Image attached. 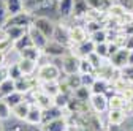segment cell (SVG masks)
<instances>
[{
    "label": "cell",
    "instance_id": "cell-1",
    "mask_svg": "<svg viewBox=\"0 0 133 131\" xmlns=\"http://www.w3.org/2000/svg\"><path fill=\"white\" fill-rule=\"evenodd\" d=\"M62 74V70L59 65L56 63H43L38 67L37 70V79L40 82H54V81H59Z\"/></svg>",
    "mask_w": 133,
    "mask_h": 131
},
{
    "label": "cell",
    "instance_id": "cell-2",
    "mask_svg": "<svg viewBox=\"0 0 133 131\" xmlns=\"http://www.w3.org/2000/svg\"><path fill=\"white\" fill-rule=\"evenodd\" d=\"M32 25L37 27L48 40H52L54 32H56V24L49 19V18H46V16H33Z\"/></svg>",
    "mask_w": 133,
    "mask_h": 131
},
{
    "label": "cell",
    "instance_id": "cell-3",
    "mask_svg": "<svg viewBox=\"0 0 133 131\" xmlns=\"http://www.w3.org/2000/svg\"><path fill=\"white\" fill-rule=\"evenodd\" d=\"M79 65H81V59L68 51V54H65L62 57V73L65 76L76 74L79 73Z\"/></svg>",
    "mask_w": 133,
    "mask_h": 131
},
{
    "label": "cell",
    "instance_id": "cell-4",
    "mask_svg": "<svg viewBox=\"0 0 133 131\" xmlns=\"http://www.w3.org/2000/svg\"><path fill=\"white\" fill-rule=\"evenodd\" d=\"M32 22H33V14L29 13L27 10H24V11H21L18 14L10 16L6 24H5V27L6 25H14V27H25V28H29L32 25Z\"/></svg>",
    "mask_w": 133,
    "mask_h": 131
},
{
    "label": "cell",
    "instance_id": "cell-5",
    "mask_svg": "<svg viewBox=\"0 0 133 131\" xmlns=\"http://www.w3.org/2000/svg\"><path fill=\"white\" fill-rule=\"evenodd\" d=\"M89 104L95 114H103V112L109 111V100L106 95H102V93H92Z\"/></svg>",
    "mask_w": 133,
    "mask_h": 131
},
{
    "label": "cell",
    "instance_id": "cell-6",
    "mask_svg": "<svg viewBox=\"0 0 133 131\" xmlns=\"http://www.w3.org/2000/svg\"><path fill=\"white\" fill-rule=\"evenodd\" d=\"M43 54H46L48 57L51 59H57V57H63L65 54H68V47L57 43L56 40H49L48 44L43 49Z\"/></svg>",
    "mask_w": 133,
    "mask_h": 131
},
{
    "label": "cell",
    "instance_id": "cell-7",
    "mask_svg": "<svg viewBox=\"0 0 133 131\" xmlns=\"http://www.w3.org/2000/svg\"><path fill=\"white\" fill-rule=\"evenodd\" d=\"M68 32H70V40H71V46H76V44H81L90 38L89 32L86 30L84 25H71L68 27Z\"/></svg>",
    "mask_w": 133,
    "mask_h": 131
},
{
    "label": "cell",
    "instance_id": "cell-8",
    "mask_svg": "<svg viewBox=\"0 0 133 131\" xmlns=\"http://www.w3.org/2000/svg\"><path fill=\"white\" fill-rule=\"evenodd\" d=\"M128 54H130V51H127L125 47H121L114 55L109 57V62H111L117 70H124V68L128 67Z\"/></svg>",
    "mask_w": 133,
    "mask_h": 131
},
{
    "label": "cell",
    "instance_id": "cell-9",
    "mask_svg": "<svg viewBox=\"0 0 133 131\" xmlns=\"http://www.w3.org/2000/svg\"><path fill=\"white\" fill-rule=\"evenodd\" d=\"M27 33H29V37H30V40H32V44L35 46V47H38V49H44V46L48 44V38L41 33V32L37 28V27H33V25H30L29 27V30H27Z\"/></svg>",
    "mask_w": 133,
    "mask_h": 131
},
{
    "label": "cell",
    "instance_id": "cell-10",
    "mask_svg": "<svg viewBox=\"0 0 133 131\" xmlns=\"http://www.w3.org/2000/svg\"><path fill=\"white\" fill-rule=\"evenodd\" d=\"M27 125L30 126H37V125H41L43 123V109H40L37 104H32L29 114H27V117L24 120Z\"/></svg>",
    "mask_w": 133,
    "mask_h": 131
},
{
    "label": "cell",
    "instance_id": "cell-11",
    "mask_svg": "<svg viewBox=\"0 0 133 131\" xmlns=\"http://www.w3.org/2000/svg\"><path fill=\"white\" fill-rule=\"evenodd\" d=\"M52 40H56L57 43H60V44L66 46L68 49L71 47L70 32H68V28H66V27H63L62 24H60V25H56V32H54V37H52Z\"/></svg>",
    "mask_w": 133,
    "mask_h": 131
},
{
    "label": "cell",
    "instance_id": "cell-12",
    "mask_svg": "<svg viewBox=\"0 0 133 131\" xmlns=\"http://www.w3.org/2000/svg\"><path fill=\"white\" fill-rule=\"evenodd\" d=\"M75 0H57V14L62 19H68L73 16Z\"/></svg>",
    "mask_w": 133,
    "mask_h": 131
},
{
    "label": "cell",
    "instance_id": "cell-13",
    "mask_svg": "<svg viewBox=\"0 0 133 131\" xmlns=\"http://www.w3.org/2000/svg\"><path fill=\"white\" fill-rule=\"evenodd\" d=\"M2 30H3V35H5V38L11 40V41L14 43L16 40L22 38V37L27 33V30H29V28H25V27H14V25H6V27H3Z\"/></svg>",
    "mask_w": 133,
    "mask_h": 131
},
{
    "label": "cell",
    "instance_id": "cell-14",
    "mask_svg": "<svg viewBox=\"0 0 133 131\" xmlns=\"http://www.w3.org/2000/svg\"><path fill=\"white\" fill-rule=\"evenodd\" d=\"M65 109H60L57 106H51L49 109L43 111V123L41 125H46L49 122H52V120H57V119H62L65 117Z\"/></svg>",
    "mask_w": 133,
    "mask_h": 131
},
{
    "label": "cell",
    "instance_id": "cell-15",
    "mask_svg": "<svg viewBox=\"0 0 133 131\" xmlns=\"http://www.w3.org/2000/svg\"><path fill=\"white\" fill-rule=\"evenodd\" d=\"M127 111L125 109H109L108 111V123L111 125H122L127 120Z\"/></svg>",
    "mask_w": 133,
    "mask_h": 131
},
{
    "label": "cell",
    "instance_id": "cell-16",
    "mask_svg": "<svg viewBox=\"0 0 133 131\" xmlns=\"http://www.w3.org/2000/svg\"><path fill=\"white\" fill-rule=\"evenodd\" d=\"M19 54V59H27V60H33V62H40L41 55H43V51L35 46H29L25 49H22Z\"/></svg>",
    "mask_w": 133,
    "mask_h": 131
},
{
    "label": "cell",
    "instance_id": "cell-17",
    "mask_svg": "<svg viewBox=\"0 0 133 131\" xmlns=\"http://www.w3.org/2000/svg\"><path fill=\"white\" fill-rule=\"evenodd\" d=\"M66 128H68V122H66L65 117L52 120L46 125H41V131H66Z\"/></svg>",
    "mask_w": 133,
    "mask_h": 131
},
{
    "label": "cell",
    "instance_id": "cell-18",
    "mask_svg": "<svg viewBox=\"0 0 133 131\" xmlns=\"http://www.w3.org/2000/svg\"><path fill=\"white\" fill-rule=\"evenodd\" d=\"M19 68L22 71L24 76H33L37 73V67H38V62H33V60H27V59H19Z\"/></svg>",
    "mask_w": 133,
    "mask_h": 131
},
{
    "label": "cell",
    "instance_id": "cell-19",
    "mask_svg": "<svg viewBox=\"0 0 133 131\" xmlns=\"http://www.w3.org/2000/svg\"><path fill=\"white\" fill-rule=\"evenodd\" d=\"M13 92H16V84H14V81L11 79V77H5L2 82H0V98H5L8 96V95H11Z\"/></svg>",
    "mask_w": 133,
    "mask_h": 131
},
{
    "label": "cell",
    "instance_id": "cell-20",
    "mask_svg": "<svg viewBox=\"0 0 133 131\" xmlns=\"http://www.w3.org/2000/svg\"><path fill=\"white\" fill-rule=\"evenodd\" d=\"M30 107H32V103L24 100L22 103H19L18 106L13 107V115H14L16 119H19V120H25V117H27Z\"/></svg>",
    "mask_w": 133,
    "mask_h": 131
},
{
    "label": "cell",
    "instance_id": "cell-21",
    "mask_svg": "<svg viewBox=\"0 0 133 131\" xmlns=\"http://www.w3.org/2000/svg\"><path fill=\"white\" fill-rule=\"evenodd\" d=\"M40 89L46 95L54 98L56 95L60 93V82H59V81H54V82H40Z\"/></svg>",
    "mask_w": 133,
    "mask_h": 131
},
{
    "label": "cell",
    "instance_id": "cell-22",
    "mask_svg": "<svg viewBox=\"0 0 133 131\" xmlns=\"http://www.w3.org/2000/svg\"><path fill=\"white\" fill-rule=\"evenodd\" d=\"M89 5L87 0H75L73 5V18H86V14L89 11Z\"/></svg>",
    "mask_w": 133,
    "mask_h": 131
},
{
    "label": "cell",
    "instance_id": "cell-23",
    "mask_svg": "<svg viewBox=\"0 0 133 131\" xmlns=\"http://www.w3.org/2000/svg\"><path fill=\"white\" fill-rule=\"evenodd\" d=\"M108 100H109V109H125L128 103L122 93H112Z\"/></svg>",
    "mask_w": 133,
    "mask_h": 131
},
{
    "label": "cell",
    "instance_id": "cell-24",
    "mask_svg": "<svg viewBox=\"0 0 133 131\" xmlns=\"http://www.w3.org/2000/svg\"><path fill=\"white\" fill-rule=\"evenodd\" d=\"M108 89H109V81L102 79V77H97L95 82H94L92 87H90L92 93H102V95H106Z\"/></svg>",
    "mask_w": 133,
    "mask_h": 131
},
{
    "label": "cell",
    "instance_id": "cell-25",
    "mask_svg": "<svg viewBox=\"0 0 133 131\" xmlns=\"http://www.w3.org/2000/svg\"><path fill=\"white\" fill-rule=\"evenodd\" d=\"M5 3H6V10L10 16L24 11V0H5Z\"/></svg>",
    "mask_w": 133,
    "mask_h": 131
},
{
    "label": "cell",
    "instance_id": "cell-26",
    "mask_svg": "<svg viewBox=\"0 0 133 131\" xmlns=\"http://www.w3.org/2000/svg\"><path fill=\"white\" fill-rule=\"evenodd\" d=\"M90 40L95 43V44H100V43H108L109 41V33H108V28L103 27L102 30L95 32V33L90 35Z\"/></svg>",
    "mask_w": 133,
    "mask_h": 131
},
{
    "label": "cell",
    "instance_id": "cell-27",
    "mask_svg": "<svg viewBox=\"0 0 133 131\" xmlns=\"http://www.w3.org/2000/svg\"><path fill=\"white\" fill-rule=\"evenodd\" d=\"M29 46H33V44H32V40H30L29 33H25L22 38L16 40V41L13 43V51H16V52H21L22 49H25V47H29Z\"/></svg>",
    "mask_w": 133,
    "mask_h": 131
},
{
    "label": "cell",
    "instance_id": "cell-28",
    "mask_svg": "<svg viewBox=\"0 0 133 131\" xmlns=\"http://www.w3.org/2000/svg\"><path fill=\"white\" fill-rule=\"evenodd\" d=\"M65 82L68 84V87L75 92L76 89H79L82 85V79H81V73H76V74H70V76H66L65 79Z\"/></svg>",
    "mask_w": 133,
    "mask_h": 131
},
{
    "label": "cell",
    "instance_id": "cell-29",
    "mask_svg": "<svg viewBox=\"0 0 133 131\" xmlns=\"http://www.w3.org/2000/svg\"><path fill=\"white\" fill-rule=\"evenodd\" d=\"M73 96L76 98V100H81V101H89L90 96H92V90H90L89 87L81 85L79 89H76V90L73 92Z\"/></svg>",
    "mask_w": 133,
    "mask_h": 131
},
{
    "label": "cell",
    "instance_id": "cell-30",
    "mask_svg": "<svg viewBox=\"0 0 133 131\" xmlns=\"http://www.w3.org/2000/svg\"><path fill=\"white\" fill-rule=\"evenodd\" d=\"M24 96H25L24 93H21V92H18V90H16V92H13L11 95H8V96L5 98V101H6V103L10 104V107L13 109L14 106H18L19 103H22V101L25 100Z\"/></svg>",
    "mask_w": 133,
    "mask_h": 131
},
{
    "label": "cell",
    "instance_id": "cell-31",
    "mask_svg": "<svg viewBox=\"0 0 133 131\" xmlns=\"http://www.w3.org/2000/svg\"><path fill=\"white\" fill-rule=\"evenodd\" d=\"M6 76L11 77L13 81H16V79H19V77L24 76L22 71H21V68H19V63H18V62H14V63L8 65V68H6Z\"/></svg>",
    "mask_w": 133,
    "mask_h": 131
},
{
    "label": "cell",
    "instance_id": "cell-32",
    "mask_svg": "<svg viewBox=\"0 0 133 131\" xmlns=\"http://www.w3.org/2000/svg\"><path fill=\"white\" fill-rule=\"evenodd\" d=\"M13 114V109L10 107V104L3 100V98H0V120H8Z\"/></svg>",
    "mask_w": 133,
    "mask_h": 131
},
{
    "label": "cell",
    "instance_id": "cell-33",
    "mask_svg": "<svg viewBox=\"0 0 133 131\" xmlns=\"http://www.w3.org/2000/svg\"><path fill=\"white\" fill-rule=\"evenodd\" d=\"M70 98H71V96H68V95H65V93L60 92L59 95L54 96V106H57V107H60V109H66Z\"/></svg>",
    "mask_w": 133,
    "mask_h": 131
},
{
    "label": "cell",
    "instance_id": "cell-34",
    "mask_svg": "<svg viewBox=\"0 0 133 131\" xmlns=\"http://www.w3.org/2000/svg\"><path fill=\"white\" fill-rule=\"evenodd\" d=\"M8 18H10V13L6 10V3H5V0H0V28L5 27Z\"/></svg>",
    "mask_w": 133,
    "mask_h": 131
},
{
    "label": "cell",
    "instance_id": "cell-35",
    "mask_svg": "<svg viewBox=\"0 0 133 131\" xmlns=\"http://www.w3.org/2000/svg\"><path fill=\"white\" fill-rule=\"evenodd\" d=\"M86 30L89 32V35H92V33H95V32H98V30H102L103 27H105V24L103 22H100V21H86Z\"/></svg>",
    "mask_w": 133,
    "mask_h": 131
},
{
    "label": "cell",
    "instance_id": "cell-36",
    "mask_svg": "<svg viewBox=\"0 0 133 131\" xmlns=\"http://www.w3.org/2000/svg\"><path fill=\"white\" fill-rule=\"evenodd\" d=\"M79 73H81V74H95V68L90 65V62H89L87 59H81Z\"/></svg>",
    "mask_w": 133,
    "mask_h": 131
},
{
    "label": "cell",
    "instance_id": "cell-37",
    "mask_svg": "<svg viewBox=\"0 0 133 131\" xmlns=\"http://www.w3.org/2000/svg\"><path fill=\"white\" fill-rule=\"evenodd\" d=\"M97 55H100L102 59H109V49H108V43H100L95 44V51Z\"/></svg>",
    "mask_w": 133,
    "mask_h": 131
},
{
    "label": "cell",
    "instance_id": "cell-38",
    "mask_svg": "<svg viewBox=\"0 0 133 131\" xmlns=\"http://www.w3.org/2000/svg\"><path fill=\"white\" fill-rule=\"evenodd\" d=\"M81 79H82V85L90 89L92 84L95 82V79H97V74H81Z\"/></svg>",
    "mask_w": 133,
    "mask_h": 131
},
{
    "label": "cell",
    "instance_id": "cell-39",
    "mask_svg": "<svg viewBox=\"0 0 133 131\" xmlns=\"http://www.w3.org/2000/svg\"><path fill=\"white\" fill-rule=\"evenodd\" d=\"M10 49H13V41L11 40H8V38H2V40H0V52L6 54Z\"/></svg>",
    "mask_w": 133,
    "mask_h": 131
},
{
    "label": "cell",
    "instance_id": "cell-40",
    "mask_svg": "<svg viewBox=\"0 0 133 131\" xmlns=\"http://www.w3.org/2000/svg\"><path fill=\"white\" fill-rule=\"evenodd\" d=\"M124 47L127 49V51H133V35H127V40H125Z\"/></svg>",
    "mask_w": 133,
    "mask_h": 131
},
{
    "label": "cell",
    "instance_id": "cell-41",
    "mask_svg": "<svg viewBox=\"0 0 133 131\" xmlns=\"http://www.w3.org/2000/svg\"><path fill=\"white\" fill-rule=\"evenodd\" d=\"M106 131H125L124 128H122V125H108V129Z\"/></svg>",
    "mask_w": 133,
    "mask_h": 131
},
{
    "label": "cell",
    "instance_id": "cell-42",
    "mask_svg": "<svg viewBox=\"0 0 133 131\" xmlns=\"http://www.w3.org/2000/svg\"><path fill=\"white\" fill-rule=\"evenodd\" d=\"M128 67H133V51H130L128 54Z\"/></svg>",
    "mask_w": 133,
    "mask_h": 131
},
{
    "label": "cell",
    "instance_id": "cell-43",
    "mask_svg": "<svg viewBox=\"0 0 133 131\" xmlns=\"http://www.w3.org/2000/svg\"><path fill=\"white\" fill-rule=\"evenodd\" d=\"M6 77V71H3L2 68H0V82H2V81Z\"/></svg>",
    "mask_w": 133,
    "mask_h": 131
},
{
    "label": "cell",
    "instance_id": "cell-44",
    "mask_svg": "<svg viewBox=\"0 0 133 131\" xmlns=\"http://www.w3.org/2000/svg\"><path fill=\"white\" fill-rule=\"evenodd\" d=\"M3 60H5V54H3V52H0V68H2V63H3Z\"/></svg>",
    "mask_w": 133,
    "mask_h": 131
},
{
    "label": "cell",
    "instance_id": "cell-45",
    "mask_svg": "<svg viewBox=\"0 0 133 131\" xmlns=\"http://www.w3.org/2000/svg\"><path fill=\"white\" fill-rule=\"evenodd\" d=\"M0 131H3V129H2V128H0Z\"/></svg>",
    "mask_w": 133,
    "mask_h": 131
}]
</instances>
